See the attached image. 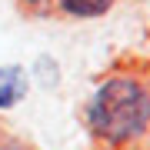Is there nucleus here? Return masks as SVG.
Masks as SVG:
<instances>
[{
    "label": "nucleus",
    "instance_id": "2",
    "mask_svg": "<svg viewBox=\"0 0 150 150\" xmlns=\"http://www.w3.org/2000/svg\"><path fill=\"white\" fill-rule=\"evenodd\" d=\"M27 90V77L20 67H0V110L13 107Z\"/></svg>",
    "mask_w": 150,
    "mask_h": 150
},
{
    "label": "nucleus",
    "instance_id": "3",
    "mask_svg": "<svg viewBox=\"0 0 150 150\" xmlns=\"http://www.w3.org/2000/svg\"><path fill=\"white\" fill-rule=\"evenodd\" d=\"M57 4L70 17H100L113 7V0H57Z\"/></svg>",
    "mask_w": 150,
    "mask_h": 150
},
{
    "label": "nucleus",
    "instance_id": "1",
    "mask_svg": "<svg viewBox=\"0 0 150 150\" xmlns=\"http://www.w3.org/2000/svg\"><path fill=\"white\" fill-rule=\"evenodd\" d=\"M87 123L93 137L110 147H123L137 140L150 127V93L144 83L130 77H113L93 93L87 107Z\"/></svg>",
    "mask_w": 150,
    "mask_h": 150
},
{
    "label": "nucleus",
    "instance_id": "5",
    "mask_svg": "<svg viewBox=\"0 0 150 150\" xmlns=\"http://www.w3.org/2000/svg\"><path fill=\"white\" fill-rule=\"evenodd\" d=\"M30 4H37V0H30Z\"/></svg>",
    "mask_w": 150,
    "mask_h": 150
},
{
    "label": "nucleus",
    "instance_id": "4",
    "mask_svg": "<svg viewBox=\"0 0 150 150\" xmlns=\"http://www.w3.org/2000/svg\"><path fill=\"white\" fill-rule=\"evenodd\" d=\"M0 150H33V147L20 144V140H0Z\"/></svg>",
    "mask_w": 150,
    "mask_h": 150
}]
</instances>
